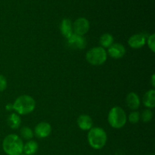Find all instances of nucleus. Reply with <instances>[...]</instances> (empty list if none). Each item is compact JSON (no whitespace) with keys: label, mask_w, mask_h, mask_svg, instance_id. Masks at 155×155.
<instances>
[{"label":"nucleus","mask_w":155,"mask_h":155,"mask_svg":"<svg viewBox=\"0 0 155 155\" xmlns=\"http://www.w3.org/2000/svg\"><path fill=\"white\" fill-rule=\"evenodd\" d=\"M2 148L8 155H20L23 153L24 143L19 136L15 134H10L3 140Z\"/></svg>","instance_id":"obj_1"},{"label":"nucleus","mask_w":155,"mask_h":155,"mask_svg":"<svg viewBox=\"0 0 155 155\" xmlns=\"http://www.w3.org/2000/svg\"><path fill=\"white\" fill-rule=\"evenodd\" d=\"M12 106L17 113L21 115H25L33 111L36 107V101L34 98L30 95H23L15 100Z\"/></svg>","instance_id":"obj_2"},{"label":"nucleus","mask_w":155,"mask_h":155,"mask_svg":"<svg viewBox=\"0 0 155 155\" xmlns=\"http://www.w3.org/2000/svg\"><path fill=\"white\" fill-rule=\"evenodd\" d=\"M88 142L94 149H101L107 142V134L100 127H92L88 133Z\"/></svg>","instance_id":"obj_3"},{"label":"nucleus","mask_w":155,"mask_h":155,"mask_svg":"<svg viewBox=\"0 0 155 155\" xmlns=\"http://www.w3.org/2000/svg\"><path fill=\"white\" fill-rule=\"evenodd\" d=\"M108 123L113 128L120 129L127 123V117L125 110L120 107H114L109 111L107 117Z\"/></svg>","instance_id":"obj_4"},{"label":"nucleus","mask_w":155,"mask_h":155,"mask_svg":"<svg viewBox=\"0 0 155 155\" xmlns=\"http://www.w3.org/2000/svg\"><path fill=\"white\" fill-rule=\"evenodd\" d=\"M107 51L102 47H95L87 51L86 61L94 66L101 65L107 60Z\"/></svg>","instance_id":"obj_5"},{"label":"nucleus","mask_w":155,"mask_h":155,"mask_svg":"<svg viewBox=\"0 0 155 155\" xmlns=\"http://www.w3.org/2000/svg\"><path fill=\"white\" fill-rule=\"evenodd\" d=\"M89 30V22L86 18H80L75 21L73 24V30L74 33L79 35V36H83L86 34Z\"/></svg>","instance_id":"obj_6"},{"label":"nucleus","mask_w":155,"mask_h":155,"mask_svg":"<svg viewBox=\"0 0 155 155\" xmlns=\"http://www.w3.org/2000/svg\"><path fill=\"white\" fill-rule=\"evenodd\" d=\"M68 43L70 47L77 49H83L86 46V40L83 36L74 34L68 39Z\"/></svg>","instance_id":"obj_7"},{"label":"nucleus","mask_w":155,"mask_h":155,"mask_svg":"<svg viewBox=\"0 0 155 155\" xmlns=\"http://www.w3.org/2000/svg\"><path fill=\"white\" fill-rule=\"evenodd\" d=\"M51 132V127L48 123L41 122L38 124L35 127V135L38 138L44 139L48 137Z\"/></svg>","instance_id":"obj_8"},{"label":"nucleus","mask_w":155,"mask_h":155,"mask_svg":"<svg viewBox=\"0 0 155 155\" xmlns=\"http://www.w3.org/2000/svg\"><path fill=\"white\" fill-rule=\"evenodd\" d=\"M109 55L113 58H121L126 54V48L122 44L113 43L107 50Z\"/></svg>","instance_id":"obj_9"},{"label":"nucleus","mask_w":155,"mask_h":155,"mask_svg":"<svg viewBox=\"0 0 155 155\" xmlns=\"http://www.w3.org/2000/svg\"><path fill=\"white\" fill-rule=\"evenodd\" d=\"M145 43H146V36L142 33L133 35L128 40L129 45L135 49L142 48Z\"/></svg>","instance_id":"obj_10"},{"label":"nucleus","mask_w":155,"mask_h":155,"mask_svg":"<svg viewBox=\"0 0 155 155\" xmlns=\"http://www.w3.org/2000/svg\"><path fill=\"white\" fill-rule=\"evenodd\" d=\"M61 34L64 36L66 39H69L73 34H74V30H73V24L71 20L68 19H64L61 21Z\"/></svg>","instance_id":"obj_11"},{"label":"nucleus","mask_w":155,"mask_h":155,"mask_svg":"<svg viewBox=\"0 0 155 155\" xmlns=\"http://www.w3.org/2000/svg\"><path fill=\"white\" fill-rule=\"evenodd\" d=\"M77 124L81 130H89L92 128L93 121L89 115L82 114L77 119Z\"/></svg>","instance_id":"obj_12"},{"label":"nucleus","mask_w":155,"mask_h":155,"mask_svg":"<svg viewBox=\"0 0 155 155\" xmlns=\"http://www.w3.org/2000/svg\"><path fill=\"white\" fill-rule=\"evenodd\" d=\"M127 104L131 110H136L140 106V99H139V95L135 92H130L127 95Z\"/></svg>","instance_id":"obj_13"},{"label":"nucleus","mask_w":155,"mask_h":155,"mask_svg":"<svg viewBox=\"0 0 155 155\" xmlns=\"http://www.w3.org/2000/svg\"><path fill=\"white\" fill-rule=\"evenodd\" d=\"M143 104L148 108H154L155 106V90L151 89L145 94L143 97Z\"/></svg>","instance_id":"obj_14"},{"label":"nucleus","mask_w":155,"mask_h":155,"mask_svg":"<svg viewBox=\"0 0 155 155\" xmlns=\"http://www.w3.org/2000/svg\"><path fill=\"white\" fill-rule=\"evenodd\" d=\"M38 148H39V145H38L37 142L33 140H30L25 145H24L23 153L27 155H33L36 154V151H38Z\"/></svg>","instance_id":"obj_15"},{"label":"nucleus","mask_w":155,"mask_h":155,"mask_svg":"<svg viewBox=\"0 0 155 155\" xmlns=\"http://www.w3.org/2000/svg\"><path fill=\"white\" fill-rule=\"evenodd\" d=\"M8 125L12 129H18L21 124V120L20 117L16 114H12L8 117Z\"/></svg>","instance_id":"obj_16"},{"label":"nucleus","mask_w":155,"mask_h":155,"mask_svg":"<svg viewBox=\"0 0 155 155\" xmlns=\"http://www.w3.org/2000/svg\"><path fill=\"white\" fill-rule=\"evenodd\" d=\"M114 42V37L110 33H104L100 38V43L102 48H109Z\"/></svg>","instance_id":"obj_17"},{"label":"nucleus","mask_w":155,"mask_h":155,"mask_svg":"<svg viewBox=\"0 0 155 155\" xmlns=\"http://www.w3.org/2000/svg\"><path fill=\"white\" fill-rule=\"evenodd\" d=\"M20 133H21V137L26 140H30L31 139H33V135H34L33 130L27 127H22Z\"/></svg>","instance_id":"obj_18"},{"label":"nucleus","mask_w":155,"mask_h":155,"mask_svg":"<svg viewBox=\"0 0 155 155\" xmlns=\"http://www.w3.org/2000/svg\"><path fill=\"white\" fill-rule=\"evenodd\" d=\"M153 117V113L151 109H145L142 111V114L140 115V118H142L143 122H150Z\"/></svg>","instance_id":"obj_19"},{"label":"nucleus","mask_w":155,"mask_h":155,"mask_svg":"<svg viewBox=\"0 0 155 155\" xmlns=\"http://www.w3.org/2000/svg\"><path fill=\"white\" fill-rule=\"evenodd\" d=\"M129 121L132 124H136L140 120V114L138 111H133L129 115Z\"/></svg>","instance_id":"obj_20"},{"label":"nucleus","mask_w":155,"mask_h":155,"mask_svg":"<svg viewBox=\"0 0 155 155\" xmlns=\"http://www.w3.org/2000/svg\"><path fill=\"white\" fill-rule=\"evenodd\" d=\"M147 42H148V45L150 49H151L153 52H154L155 51V35L154 33L151 34V36H149Z\"/></svg>","instance_id":"obj_21"},{"label":"nucleus","mask_w":155,"mask_h":155,"mask_svg":"<svg viewBox=\"0 0 155 155\" xmlns=\"http://www.w3.org/2000/svg\"><path fill=\"white\" fill-rule=\"evenodd\" d=\"M7 88V80L3 75L0 74V92L5 91Z\"/></svg>","instance_id":"obj_22"},{"label":"nucleus","mask_w":155,"mask_h":155,"mask_svg":"<svg viewBox=\"0 0 155 155\" xmlns=\"http://www.w3.org/2000/svg\"><path fill=\"white\" fill-rule=\"evenodd\" d=\"M154 77H155V76H154V74H153L152 75V77H151V81H152V86H155V83H154Z\"/></svg>","instance_id":"obj_23"},{"label":"nucleus","mask_w":155,"mask_h":155,"mask_svg":"<svg viewBox=\"0 0 155 155\" xmlns=\"http://www.w3.org/2000/svg\"><path fill=\"white\" fill-rule=\"evenodd\" d=\"M20 155H27V154H24V153H21V154H20Z\"/></svg>","instance_id":"obj_24"},{"label":"nucleus","mask_w":155,"mask_h":155,"mask_svg":"<svg viewBox=\"0 0 155 155\" xmlns=\"http://www.w3.org/2000/svg\"><path fill=\"white\" fill-rule=\"evenodd\" d=\"M151 155H154V154H151Z\"/></svg>","instance_id":"obj_25"}]
</instances>
